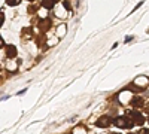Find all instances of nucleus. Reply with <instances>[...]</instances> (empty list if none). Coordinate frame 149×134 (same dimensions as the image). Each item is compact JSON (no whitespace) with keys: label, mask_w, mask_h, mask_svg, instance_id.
<instances>
[{"label":"nucleus","mask_w":149,"mask_h":134,"mask_svg":"<svg viewBox=\"0 0 149 134\" xmlns=\"http://www.w3.org/2000/svg\"><path fill=\"white\" fill-rule=\"evenodd\" d=\"M113 124L118 127V128H131L134 124H133V121L127 116H118L115 121H113Z\"/></svg>","instance_id":"obj_1"},{"label":"nucleus","mask_w":149,"mask_h":134,"mask_svg":"<svg viewBox=\"0 0 149 134\" xmlns=\"http://www.w3.org/2000/svg\"><path fill=\"white\" fill-rule=\"evenodd\" d=\"M0 70H2V66H0Z\"/></svg>","instance_id":"obj_12"},{"label":"nucleus","mask_w":149,"mask_h":134,"mask_svg":"<svg viewBox=\"0 0 149 134\" xmlns=\"http://www.w3.org/2000/svg\"><path fill=\"white\" fill-rule=\"evenodd\" d=\"M3 22H5V14H3L2 10H0V27L3 26Z\"/></svg>","instance_id":"obj_8"},{"label":"nucleus","mask_w":149,"mask_h":134,"mask_svg":"<svg viewBox=\"0 0 149 134\" xmlns=\"http://www.w3.org/2000/svg\"><path fill=\"white\" fill-rule=\"evenodd\" d=\"M2 46H5V42H3V39H2V36H0V48Z\"/></svg>","instance_id":"obj_9"},{"label":"nucleus","mask_w":149,"mask_h":134,"mask_svg":"<svg viewBox=\"0 0 149 134\" xmlns=\"http://www.w3.org/2000/svg\"><path fill=\"white\" fill-rule=\"evenodd\" d=\"M64 6H66V9H70V5H69V2H64Z\"/></svg>","instance_id":"obj_10"},{"label":"nucleus","mask_w":149,"mask_h":134,"mask_svg":"<svg viewBox=\"0 0 149 134\" xmlns=\"http://www.w3.org/2000/svg\"><path fill=\"white\" fill-rule=\"evenodd\" d=\"M6 3H8L9 6H17V5L19 3V0H6Z\"/></svg>","instance_id":"obj_7"},{"label":"nucleus","mask_w":149,"mask_h":134,"mask_svg":"<svg viewBox=\"0 0 149 134\" xmlns=\"http://www.w3.org/2000/svg\"><path fill=\"white\" fill-rule=\"evenodd\" d=\"M131 104H133V106H136V107H140V106H143V100H142V99H139V97H136V99H133V100H131Z\"/></svg>","instance_id":"obj_6"},{"label":"nucleus","mask_w":149,"mask_h":134,"mask_svg":"<svg viewBox=\"0 0 149 134\" xmlns=\"http://www.w3.org/2000/svg\"><path fill=\"white\" fill-rule=\"evenodd\" d=\"M130 119L133 121V124H137V125H142L143 122H145V118H143V115L140 113V112H137V110H133L131 113H130Z\"/></svg>","instance_id":"obj_2"},{"label":"nucleus","mask_w":149,"mask_h":134,"mask_svg":"<svg viewBox=\"0 0 149 134\" xmlns=\"http://www.w3.org/2000/svg\"><path fill=\"white\" fill-rule=\"evenodd\" d=\"M6 57L8 58H15L17 57V48L14 45H8L6 46Z\"/></svg>","instance_id":"obj_4"},{"label":"nucleus","mask_w":149,"mask_h":134,"mask_svg":"<svg viewBox=\"0 0 149 134\" xmlns=\"http://www.w3.org/2000/svg\"><path fill=\"white\" fill-rule=\"evenodd\" d=\"M29 2H34V0H29Z\"/></svg>","instance_id":"obj_11"},{"label":"nucleus","mask_w":149,"mask_h":134,"mask_svg":"<svg viewBox=\"0 0 149 134\" xmlns=\"http://www.w3.org/2000/svg\"><path fill=\"white\" fill-rule=\"evenodd\" d=\"M55 3H57V0H43V2H42V6L46 8V9H52Z\"/></svg>","instance_id":"obj_5"},{"label":"nucleus","mask_w":149,"mask_h":134,"mask_svg":"<svg viewBox=\"0 0 149 134\" xmlns=\"http://www.w3.org/2000/svg\"><path fill=\"white\" fill-rule=\"evenodd\" d=\"M110 124H112V119H110L109 116H102V118H98L97 122H95L97 127H109Z\"/></svg>","instance_id":"obj_3"}]
</instances>
